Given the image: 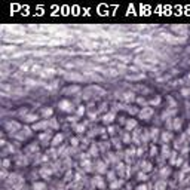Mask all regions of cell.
<instances>
[{"instance_id": "74e56055", "label": "cell", "mask_w": 190, "mask_h": 190, "mask_svg": "<svg viewBox=\"0 0 190 190\" xmlns=\"http://www.w3.org/2000/svg\"><path fill=\"white\" fill-rule=\"evenodd\" d=\"M107 180H109L110 183H113V181L116 180V175H115L113 171H109V172H107Z\"/></svg>"}, {"instance_id": "d590c367", "label": "cell", "mask_w": 190, "mask_h": 190, "mask_svg": "<svg viewBox=\"0 0 190 190\" xmlns=\"http://www.w3.org/2000/svg\"><path fill=\"white\" fill-rule=\"evenodd\" d=\"M157 154H159V149H157L156 146H152V147H150V156L154 157V156H157Z\"/></svg>"}, {"instance_id": "7c38bea8", "label": "cell", "mask_w": 190, "mask_h": 190, "mask_svg": "<svg viewBox=\"0 0 190 190\" xmlns=\"http://www.w3.org/2000/svg\"><path fill=\"white\" fill-rule=\"evenodd\" d=\"M92 184H94L95 187H100L101 190H104V178H103L101 175H97V177H94V180H92Z\"/></svg>"}, {"instance_id": "5b68a950", "label": "cell", "mask_w": 190, "mask_h": 190, "mask_svg": "<svg viewBox=\"0 0 190 190\" xmlns=\"http://www.w3.org/2000/svg\"><path fill=\"white\" fill-rule=\"evenodd\" d=\"M48 128H49V119L46 120V119H43V120H40V122H36L33 126H31V129L33 131H48Z\"/></svg>"}, {"instance_id": "5bb4252c", "label": "cell", "mask_w": 190, "mask_h": 190, "mask_svg": "<svg viewBox=\"0 0 190 190\" xmlns=\"http://www.w3.org/2000/svg\"><path fill=\"white\" fill-rule=\"evenodd\" d=\"M137 125H138V122H137L135 119H128V120H126V123H125V128H126V131H128V132H131V131L137 129Z\"/></svg>"}, {"instance_id": "8992f818", "label": "cell", "mask_w": 190, "mask_h": 190, "mask_svg": "<svg viewBox=\"0 0 190 190\" xmlns=\"http://www.w3.org/2000/svg\"><path fill=\"white\" fill-rule=\"evenodd\" d=\"M39 174H40V177L42 178H49L52 174H54V169L51 168V166H48V165H43L42 168H40V171H39Z\"/></svg>"}, {"instance_id": "e575fe53", "label": "cell", "mask_w": 190, "mask_h": 190, "mask_svg": "<svg viewBox=\"0 0 190 190\" xmlns=\"http://www.w3.org/2000/svg\"><path fill=\"white\" fill-rule=\"evenodd\" d=\"M11 163H12V162H11V159H3L2 169H6V171H8V169H9V166H11Z\"/></svg>"}, {"instance_id": "e0dca14e", "label": "cell", "mask_w": 190, "mask_h": 190, "mask_svg": "<svg viewBox=\"0 0 190 190\" xmlns=\"http://www.w3.org/2000/svg\"><path fill=\"white\" fill-rule=\"evenodd\" d=\"M40 115H42V117H43V119H46V120H48V117H51V116L54 115V110H52L51 107H43Z\"/></svg>"}, {"instance_id": "83f0119b", "label": "cell", "mask_w": 190, "mask_h": 190, "mask_svg": "<svg viewBox=\"0 0 190 190\" xmlns=\"http://www.w3.org/2000/svg\"><path fill=\"white\" fill-rule=\"evenodd\" d=\"M82 168L86 171V172H89L91 169H92V162L89 160V159H86V160H83L82 162Z\"/></svg>"}, {"instance_id": "f6af8a7d", "label": "cell", "mask_w": 190, "mask_h": 190, "mask_svg": "<svg viewBox=\"0 0 190 190\" xmlns=\"http://www.w3.org/2000/svg\"><path fill=\"white\" fill-rule=\"evenodd\" d=\"M70 180H73V172L71 171H68L65 174V177H64V181H70Z\"/></svg>"}, {"instance_id": "bcb514c9", "label": "cell", "mask_w": 190, "mask_h": 190, "mask_svg": "<svg viewBox=\"0 0 190 190\" xmlns=\"http://www.w3.org/2000/svg\"><path fill=\"white\" fill-rule=\"evenodd\" d=\"M159 103H160V98H159V97H156V98H153V100L150 101V104H152V106H157Z\"/></svg>"}, {"instance_id": "9a60e30c", "label": "cell", "mask_w": 190, "mask_h": 190, "mask_svg": "<svg viewBox=\"0 0 190 190\" xmlns=\"http://www.w3.org/2000/svg\"><path fill=\"white\" fill-rule=\"evenodd\" d=\"M15 162H17L18 166H27L28 165V159H27L25 154H18L17 159H15Z\"/></svg>"}, {"instance_id": "680465c9", "label": "cell", "mask_w": 190, "mask_h": 190, "mask_svg": "<svg viewBox=\"0 0 190 190\" xmlns=\"http://www.w3.org/2000/svg\"><path fill=\"white\" fill-rule=\"evenodd\" d=\"M189 82H190V74H189Z\"/></svg>"}, {"instance_id": "f907efd6", "label": "cell", "mask_w": 190, "mask_h": 190, "mask_svg": "<svg viewBox=\"0 0 190 190\" xmlns=\"http://www.w3.org/2000/svg\"><path fill=\"white\" fill-rule=\"evenodd\" d=\"M180 126H181V120L177 117V119H175V123H174V128H180Z\"/></svg>"}, {"instance_id": "cb8c5ba5", "label": "cell", "mask_w": 190, "mask_h": 190, "mask_svg": "<svg viewBox=\"0 0 190 190\" xmlns=\"http://www.w3.org/2000/svg\"><path fill=\"white\" fill-rule=\"evenodd\" d=\"M122 186H123V180H115L113 183H110V189H112V190L120 189Z\"/></svg>"}, {"instance_id": "d6a6232c", "label": "cell", "mask_w": 190, "mask_h": 190, "mask_svg": "<svg viewBox=\"0 0 190 190\" xmlns=\"http://www.w3.org/2000/svg\"><path fill=\"white\" fill-rule=\"evenodd\" d=\"M49 126H51V128H54V129H58V126H59V125H58L57 119L51 117V119H49Z\"/></svg>"}, {"instance_id": "7bdbcfd3", "label": "cell", "mask_w": 190, "mask_h": 190, "mask_svg": "<svg viewBox=\"0 0 190 190\" xmlns=\"http://www.w3.org/2000/svg\"><path fill=\"white\" fill-rule=\"evenodd\" d=\"M120 144H122V141H120V140H117V138H113V146H115L116 149H120Z\"/></svg>"}, {"instance_id": "ba28073f", "label": "cell", "mask_w": 190, "mask_h": 190, "mask_svg": "<svg viewBox=\"0 0 190 190\" xmlns=\"http://www.w3.org/2000/svg\"><path fill=\"white\" fill-rule=\"evenodd\" d=\"M171 30H172V31H175V33H178V34H181V36H186V34H187V27H186L184 24L172 25V27H171Z\"/></svg>"}, {"instance_id": "3957f363", "label": "cell", "mask_w": 190, "mask_h": 190, "mask_svg": "<svg viewBox=\"0 0 190 190\" xmlns=\"http://www.w3.org/2000/svg\"><path fill=\"white\" fill-rule=\"evenodd\" d=\"M5 129H6L8 132H11V134H15V132L21 131L22 128H21V123H18V122H15V120H9V122L5 123Z\"/></svg>"}, {"instance_id": "f5cc1de1", "label": "cell", "mask_w": 190, "mask_h": 190, "mask_svg": "<svg viewBox=\"0 0 190 190\" xmlns=\"http://www.w3.org/2000/svg\"><path fill=\"white\" fill-rule=\"evenodd\" d=\"M137 190H149V187H147L146 184H140V186L137 187Z\"/></svg>"}, {"instance_id": "c3c4849f", "label": "cell", "mask_w": 190, "mask_h": 190, "mask_svg": "<svg viewBox=\"0 0 190 190\" xmlns=\"http://www.w3.org/2000/svg\"><path fill=\"white\" fill-rule=\"evenodd\" d=\"M109 59H110L109 57H100L97 61H100V62H106V61H109Z\"/></svg>"}, {"instance_id": "816d5d0a", "label": "cell", "mask_w": 190, "mask_h": 190, "mask_svg": "<svg viewBox=\"0 0 190 190\" xmlns=\"http://www.w3.org/2000/svg\"><path fill=\"white\" fill-rule=\"evenodd\" d=\"M70 143H71V146H73V147H76V146L79 144V140H77V138H71V141H70Z\"/></svg>"}, {"instance_id": "1f68e13d", "label": "cell", "mask_w": 190, "mask_h": 190, "mask_svg": "<svg viewBox=\"0 0 190 190\" xmlns=\"http://www.w3.org/2000/svg\"><path fill=\"white\" fill-rule=\"evenodd\" d=\"M45 73H40L42 76H48V77H51V76H54L55 74V70H52V68H46V70H43Z\"/></svg>"}, {"instance_id": "4dcf8cb0", "label": "cell", "mask_w": 190, "mask_h": 190, "mask_svg": "<svg viewBox=\"0 0 190 190\" xmlns=\"http://www.w3.org/2000/svg\"><path fill=\"white\" fill-rule=\"evenodd\" d=\"M85 125H82V123H77V125H74V131L77 132V134H82V132H85Z\"/></svg>"}, {"instance_id": "f35d334b", "label": "cell", "mask_w": 190, "mask_h": 190, "mask_svg": "<svg viewBox=\"0 0 190 190\" xmlns=\"http://www.w3.org/2000/svg\"><path fill=\"white\" fill-rule=\"evenodd\" d=\"M116 169H117V172H120V175H123V171H125V165H123L122 162H119V163H117V166H116Z\"/></svg>"}, {"instance_id": "11a10c76", "label": "cell", "mask_w": 190, "mask_h": 190, "mask_svg": "<svg viewBox=\"0 0 190 190\" xmlns=\"http://www.w3.org/2000/svg\"><path fill=\"white\" fill-rule=\"evenodd\" d=\"M189 171H190L189 165H187V163H184V165H183V172H189Z\"/></svg>"}, {"instance_id": "ac0fdd59", "label": "cell", "mask_w": 190, "mask_h": 190, "mask_svg": "<svg viewBox=\"0 0 190 190\" xmlns=\"http://www.w3.org/2000/svg\"><path fill=\"white\" fill-rule=\"evenodd\" d=\"M122 100H123L125 103H132V101L135 100V94H134V92H125L123 97H122Z\"/></svg>"}, {"instance_id": "60d3db41", "label": "cell", "mask_w": 190, "mask_h": 190, "mask_svg": "<svg viewBox=\"0 0 190 190\" xmlns=\"http://www.w3.org/2000/svg\"><path fill=\"white\" fill-rule=\"evenodd\" d=\"M122 141H123V143H129V141H131V135H129V132H128V131L125 132V135H123Z\"/></svg>"}, {"instance_id": "277c9868", "label": "cell", "mask_w": 190, "mask_h": 190, "mask_svg": "<svg viewBox=\"0 0 190 190\" xmlns=\"http://www.w3.org/2000/svg\"><path fill=\"white\" fill-rule=\"evenodd\" d=\"M52 132L48 129V131H45V132H42L40 135H39V141L43 144V146H48V144H51L52 143Z\"/></svg>"}, {"instance_id": "4316f807", "label": "cell", "mask_w": 190, "mask_h": 190, "mask_svg": "<svg viewBox=\"0 0 190 190\" xmlns=\"http://www.w3.org/2000/svg\"><path fill=\"white\" fill-rule=\"evenodd\" d=\"M135 153H137V152H135V149H129V150H126V152H125V157H126V160L129 162L134 156H137Z\"/></svg>"}, {"instance_id": "52a82bcc", "label": "cell", "mask_w": 190, "mask_h": 190, "mask_svg": "<svg viewBox=\"0 0 190 190\" xmlns=\"http://www.w3.org/2000/svg\"><path fill=\"white\" fill-rule=\"evenodd\" d=\"M31 131H33V129H31L30 126H24V128L20 131V134L17 135V138H18V140H25V138H28V137L31 135Z\"/></svg>"}, {"instance_id": "484cf974", "label": "cell", "mask_w": 190, "mask_h": 190, "mask_svg": "<svg viewBox=\"0 0 190 190\" xmlns=\"http://www.w3.org/2000/svg\"><path fill=\"white\" fill-rule=\"evenodd\" d=\"M160 154H162V157H169V147H168V144H163L162 146V149H160Z\"/></svg>"}, {"instance_id": "7402d4cb", "label": "cell", "mask_w": 190, "mask_h": 190, "mask_svg": "<svg viewBox=\"0 0 190 190\" xmlns=\"http://www.w3.org/2000/svg\"><path fill=\"white\" fill-rule=\"evenodd\" d=\"M33 190H46V183H43V181H34L33 183Z\"/></svg>"}, {"instance_id": "603a6c76", "label": "cell", "mask_w": 190, "mask_h": 190, "mask_svg": "<svg viewBox=\"0 0 190 190\" xmlns=\"http://www.w3.org/2000/svg\"><path fill=\"white\" fill-rule=\"evenodd\" d=\"M157 138H159V129H157V128H152V129H150V140L156 143Z\"/></svg>"}, {"instance_id": "ffe728a7", "label": "cell", "mask_w": 190, "mask_h": 190, "mask_svg": "<svg viewBox=\"0 0 190 190\" xmlns=\"http://www.w3.org/2000/svg\"><path fill=\"white\" fill-rule=\"evenodd\" d=\"M160 138H162V143H163V144H166L168 141H171V140H172V134H171L169 131H163V132H162V135H160Z\"/></svg>"}, {"instance_id": "30bf717a", "label": "cell", "mask_w": 190, "mask_h": 190, "mask_svg": "<svg viewBox=\"0 0 190 190\" xmlns=\"http://www.w3.org/2000/svg\"><path fill=\"white\" fill-rule=\"evenodd\" d=\"M140 169H141V172H144V174H149V172L153 169V165H152L149 160H143V162L140 163Z\"/></svg>"}, {"instance_id": "ee69618b", "label": "cell", "mask_w": 190, "mask_h": 190, "mask_svg": "<svg viewBox=\"0 0 190 190\" xmlns=\"http://www.w3.org/2000/svg\"><path fill=\"white\" fill-rule=\"evenodd\" d=\"M37 149H39V146L34 143V144H31V146L27 149V152H37Z\"/></svg>"}, {"instance_id": "ab89813d", "label": "cell", "mask_w": 190, "mask_h": 190, "mask_svg": "<svg viewBox=\"0 0 190 190\" xmlns=\"http://www.w3.org/2000/svg\"><path fill=\"white\" fill-rule=\"evenodd\" d=\"M85 112H86V110H85V107H83V106H79V107L76 109V113H77V116H82V115H85Z\"/></svg>"}, {"instance_id": "6da1fadb", "label": "cell", "mask_w": 190, "mask_h": 190, "mask_svg": "<svg viewBox=\"0 0 190 190\" xmlns=\"http://www.w3.org/2000/svg\"><path fill=\"white\" fill-rule=\"evenodd\" d=\"M58 107H59V110L64 112V113H71V112H74V106H73V103L68 101V100H61V101L58 103Z\"/></svg>"}, {"instance_id": "7dc6e473", "label": "cell", "mask_w": 190, "mask_h": 190, "mask_svg": "<svg viewBox=\"0 0 190 190\" xmlns=\"http://www.w3.org/2000/svg\"><path fill=\"white\" fill-rule=\"evenodd\" d=\"M107 131H109V134H110V135H115L116 128H115V126H109V129H107Z\"/></svg>"}, {"instance_id": "681fc988", "label": "cell", "mask_w": 190, "mask_h": 190, "mask_svg": "<svg viewBox=\"0 0 190 190\" xmlns=\"http://www.w3.org/2000/svg\"><path fill=\"white\" fill-rule=\"evenodd\" d=\"M117 58H120V61H123V62H128V61H131V57H117Z\"/></svg>"}, {"instance_id": "836d02e7", "label": "cell", "mask_w": 190, "mask_h": 190, "mask_svg": "<svg viewBox=\"0 0 190 190\" xmlns=\"http://www.w3.org/2000/svg\"><path fill=\"white\" fill-rule=\"evenodd\" d=\"M46 154H49V157H51V159H57V154H59V153L55 150V147H52V149L49 150V153H46Z\"/></svg>"}, {"instance_id": "db71d44e", "label": "cell", "mask_w": 190, "mask_h": 190, "mask_svg": "<svg viewBox=\"0 0 190 190\" xmlns=\"http://www.w3.org/2000/svg\"><path fill=\"white\" fill-rule=\"evenodd\" d=\"M6 177H8V171L2 169V180H6Z\"/></svg>"}, {"instance_id": "7a4b0ae2", "label": "cell", "mask_w": 190, "mask_h": 190, "mask_svg": "<svg viewBox=\"0 0 190 190\" xmlns=\"http://www.w3.org/2000/svg\"><path fill=\"white\" fill-rule=\"evenodd\" d=\"M153 115H154V110H153L152 107H149V106L143 107V109L140 110V113H138L140 119H143V120H150Z\"/></svg>"}, {"instance_id": "f546056e", "label": "cell", "mask_w": 190, "mask_h": 190, "mask_svg": "<svg viewBox=\"0 0 190 190\" xmlns=\"http://www.w3.org/2000/svg\"><path fill=\"white\" fill-rule=\"evenodd\" d=\"M126 112H128L129 115H138V113H140V110L135 109V107H132V106H126Z\"/></svg>"}, {"instance_id": "9c48e42d", "label": "cell", "mask_w": 190, "mask_h": 190, "mask_svg": "<svg viewBox=\"0 0 190 190\" xmlns=\"http://www.w3.org/2000/svg\"><path fill=\"white\" fill-rule=\"evenodd\" d=\"M62 141H64V135L59 132V134H55L54 135V138H52V143H51V146L52 147H58V146H61L62 144Z\"/></svg>"}, {"instance_id": "44dd1931", "label": "cell", "mask_w": 190, "mask_h": 190, "mask_svg": "<svg viewBox=\"0 0 190 190\" xmlns=\"http://www.w3.org/2000/svg\"><path fill=\"white\" fill-rule=\"evenodd\" d=\"M65 79H68V80H82L83 76H80L77 73H65Z\"/></svg>"}, {"instance_id": "9f6ffc18", "label": "cell", "mask_w": 190, "mask_h": 190, "mask_svg": "<svg viewBox=\"0 0 190 190\" xmlns=\"http://www.w3.org/2000/svg\"><path fill=\"white\" fill-rule=\"evenodd\" d=\"M137 101H138L140 104H143V106L146 104V100H144V98H137Z\"/></svg>"}, {"instance_id": "d4e9b609", "label": "cell", "mask_w": 190, "mask_h": 190, "mask_svg": "<svg viewBox=\"0 0 190 190\" xmlns=\"http://www.w3.org/2000/svg\"><path fill=\"white\" fill-rule=\"evenodd\" d=\"M98 153H100L98 146H97V144H92V146H91V149H89V156H95V157H97V156H98Z\"/></svg>"}, {"instance_id": "2e32d148", "label": "cell", "mask_w": 190, "mask_h": 190, "mask_svg": "<svg viewBox=\"0 0 190 190\" xmlns=\"http://www.w3.org/2000/svg\"><path fill=\"white\" fill-rule=\"evenodd\" d=\"M37 120H39V116L34 115V113H33V115H25V116H24V122H27V123H33V125H34Z\"/></svg>"}, {"instance_id": "8d00e7d4", "label": "cell", "mask_w": 190, "mask_h": 190, "mask_svg": "<svg viewBox=\"0 0 190 190\" xmlns=\"http://www.w3.org/2000/svg\"><path fill=\"white\" fill-rule=\"evenodd\" d=\"M137 177H138V180H140V181H147V180H149V175H147V174H144V172H141V171L138 172V175H137Z\"/></svg>"}, {"instance_id": "b9f144b4", "label": "cell", "mask_w": 190, "mask_h": 190, "mask_svg": "<svg viewBox=\"0 0 190 190\" xmlns=\"http://www.w3.org/2000/svg\"><path fill=\"white\" fill-rule=\"evenodd\" d=\"M160 174H162V177H168V175L171 174V169H169V168H163V169L160 171Z\"/></svg>"}, {"instance_id": "4fadbf2b", "label": "cell", "mask_w": 190, "mask_h": 190, "mask_svg": "<svg viewBox=\"0 0 190 190\" xmlns=\"http://www.w3.org/2000/svg\"><path fill=\"white\" fill-rule=\"evenodd\" d=\"M115 112H109V113H106L104 116H103V122L106 123V125H112L113 123V120H115Z\"/></svg>"}, {"instance_id": "6f0895ef", "label": "cell", "mask_w": 190, "mask_h": 190, "mask_svg": "<svg viewBox=\"0 0 190 190\" xmlns=\"http://www.w3.org/2000/svg\"><path fill=\"white\" fill-rule=\"evenodd\" d=\"M137 156H143V149H138L137 150Z\"/></svg>"}, {"instance_id": "d6986e66", "label": "cell", "mask_w": 190, "mask_h": 190, "mask_svg": "<svg viewBox=\"0 0 190 190\" xmlns=\"http://www.w3.org/2000/svg\"><path fill=\"white\" fill-rule=\"evenodd\" d=\"M80 91V86L79 85H74V86H68V88H65L64 89V94L67 95V94H77Z\"/></svg>"}, {"instance_id": "f1b7e54d", "label": "cell", "mask_w": 190, "mask_h": 190, "mask_svg": "<svg viewBox=\"0 0 190 190\" xmlns=\"http://www.w3.org/2000/svg\"><path fill=\"white\" fill-rule=\"evenodd\" d=\"M154 189H156V190H165V189H166V181H165V180L157 181V183L154 184Z\"/></svg>"}, {"instance_id": "8fae6325", "label": "cell", "mask_w": 190, "mask_h": 190, "mask_svg": "<svg viewBox=\"0 0 190 190\" xmlns=\"http://www.w3.org/2000/svg\"><path fill=\"white\" fill-rule=\"evenodd\" d=\"M95 171H97L98 174H104V172H109L107 171V163L103 162V160H98L97 165H95Z\"/></svg>"}]
</instances>
